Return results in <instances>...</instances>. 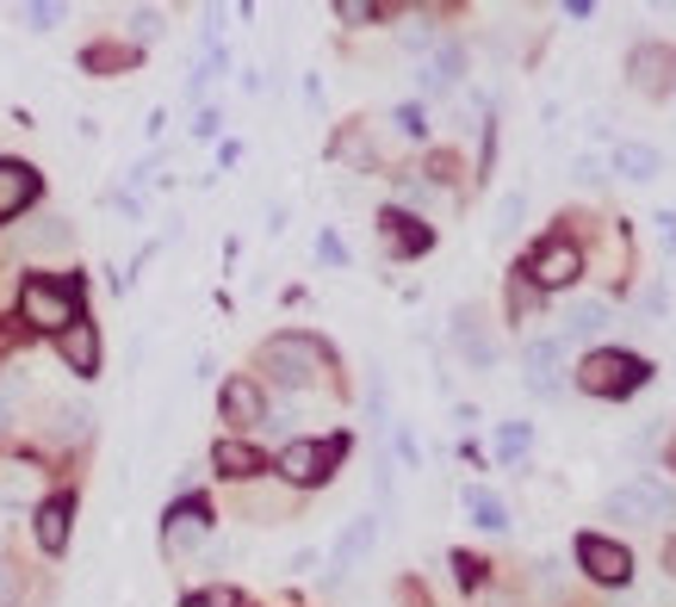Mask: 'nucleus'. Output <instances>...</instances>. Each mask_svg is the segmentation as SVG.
<instances>
[{"label": "nucleus", "instance_id": "1", "mask_svg": "<svg viewBox=\"0 0 676 607\" xmlns=\"http://www.w3.org/2000/svg\"><path fill=\"white\" fill-rule=\"evenodd\" d=\"M19 316H25L32 328L63 335V328L81 316V280H44V273H32L25 292H19Z\"/></svg>", "mask_w": 676, "mask_h": 607}, {"label": "nucleus", "instance_id": "35", "mask_svg": "<svg viewBox=\"0 0 676 607\" xmlns=\"http://www.w3.org/2000/svg\"><path fill=\"white\" fill-rule=\"evenodd\" d=\"M25 19H32L38 32H50V25H56V19H63V13H56V7H32V13H25Z\"/></svg>", "mask_w": 676, "mask_h": 607}, {"label": "nucleus", "instance_id": "36", "mask_svg": "<svg viewBox=\"0 0 676 607\" xmlns=\"http://www.w3.org/2000/svg\"><path fill=\"white\" fill-rule=\"evenodd\" d=\"M664 564H670V571H676V540H670V545H664Z\"/></svg>", "mask_w": 676, "mask_h": 607}, {"label": "nucleus", "instance_id": "31", "mask_svg": "<svg viewBox=\"0 0 676 607\" xmlns=\"http://www.w3.org/2000/svg\"><path fill=\"white\" fill-rule=\"evenodd\" d=\"M335 13H342L347 25H361V19H378V7H366V0H342V7H335Z\"/></svg>", "mask_w": 676, "mask_h": 607}, {"label": "nucleus", "instance_id": "11", "mask_svg": "<svg viewBox=\"0 0 676 607\" xmlns=\"http://www.w3.org/2000/svg\"><path fill=\"white\" fill-rule=\"evenodd\" d=\"M38 199V168L32 161H0V218H19Z\"/></svg>", "mask_w": 676, "mask_h": 607}, {"label": "nucleus", "instance_id": "29", "mask_svg": "<svg viewBox=\"0 0 676 607\" xmlns=\"http://www.w3.org/2000/svg\"><path fill=\"white\" fill-rule=\"evenodd\" d=\"M397 130H404V137H423V130H428L423 106H397Z\"/></svg>", "mask_w": 676, "mask_h": 607}, {"label": "nucleus", "instance_id": "32", "mask_svg": "<svg viewBox=\"0 0 676 607\" xmlns=\"http://www.w3.org/2000/svg\"><path fill=\"white\" fill-rule=\"evenodd\" d=\"M118 63H125V50H106V44L87 50V69H118Z\"/></svg>", "mask_w": 676, "mask_h": 607}, {"label": "nucleus", "instance_id": "24", "mask_svg": "<svg viewBox=\"0 0 676 607\" xmlns=\"http://www.w3.org/2000/svg\"><path fill=\"white\" fill-rule=\"evenodd\" d=\"M87 421H94V416H87L81 404L56 409V421H50V440H81V435H87Z\"/></svg>", "mask_w": 676, "mask_h": 607}, {"label": "nucleus", "instance_id": "13", "mask_svg": "<svg viewBox=\"0 0 676 607\" xmlns=\"http://www.w3.org/2000/svg\"><path fill=\"white\" fill-rule=\"evenodd\" d=\"M218 404H223V421H237V428H254V421L268 416V397H261L254 378H230Z\"/></svg>", "mask_w": 676, "mask_h": 607}, {"label": "nucleus", "instance_id": "14", "mask_svg": "<svg viewBox=\"0 0 676 607\" xmlns=\"http://www.w3.org/2000/svg\"><path fill=\"white\" fill-rule=\"evenodd\" d=\"M44 496V471L25 465V459H13V465H0V502L7 509H25V502Z\"/></svg>", "mask_w": 676, "mask_h": 607}, {"label": "nucleus", "instance_id": "7", "mask_svg": "<svg viewBox=\"0 0 676 607\" xmlns=\"http://www.w3.org/2000/svg\"><path fill=\"white\" fill-rule=\"evenodd\" d=\"M528 273H534V292H559V285L578 280V249L565 236H547L534 249V261H528Z\"/></svg>", "mask_w": 676, "mask_h": 607}, {"label": "nucleus", "instance_id": "16", "mask_svg": "<svg viewBox=\"0 0 676 607\" xmlns=\"http://www.w3.org/2000/svg\"><path fill=\"white\" fill-rule=\"evenodd\" d=\"M609 323H614V311L602 304V297H578V304L565 311V342H596Z\"/></svg>", "mask_w": 676, "mask_h": 607}, {"label": "nucleus", "instance_id": "30", "mask_svg": "<svg viewBox=\"0 0 676 607\" xmlns=\"http://www.w3.org/2000/svg\"><path fill=\"white\" fill-rule=\"evenodd\" d=\"M13 601H19V571L0 558V607H13Z\"/></svg>", "mask_w": 676, "mask_h": 607}, {"label": "nucleus", "instance_id": "17", "mask_svg": "<svg viewBox=\"0 0 676 607\" xmlns=\"http://www.w3.org/2000/svg\"><path fill=\"white\" fill-rule=\"evenodd\" d=\"M69 521H75V502H69V496L38 502V545H44V552H63V545H69Z\"/></svg>", "mask_w": 676, "mask_h": 607}, {"label": "nucleus", "instance_id": "21", "mask_svg": "<svg viewBox=\"0 0 676 607\" xmlns=\"http://www.w3.org/2000/svg\"><path fill=\"white\" fill-rule=\"evenodd\" d=\"M385 242H392L397 254H423L435 236H428L416 218H404V211H385Z\"/></svg>", "mask_w": 676, "mask_h": 607}, {"label": "nucleus", "instance_id": "19", "mask_svg": "<svg viewBox=\"0 0 676 607\" xmlns=\"http://www.w3.org/2000/svg\"><path fill=\"white\" fill-rule=\"evenodd\" d=\"M614 174H627V180H658L664 156L652 149V143H614Z\"/></svg>", "mask_w": 676, "mask_h": 607}, {"label": "nucleus", "instance_id": "22", "mask_svg": "<svg viewBox=\"0 0 676 607\" xmlns=\"http://www.w3.org/2000/svg\"><path fill=\"white\" fill-rule=\"evenodd\" d=\"M466 509H472V521H478L485 533H503V527H509V509L490 496V490H466Z\"/></svg>", "mask_w": 676, "mask_h": 607}, {"label": "nucleus", "instance_id": "8", "mask_svg": "<svg viewBox=\"0 0 676 607\" xmlns=\"http://www.w3.org/2000/svg\"><path fill=\"white\" fill-rule=\"evenodd\" d=\"M559 366H565V347H559V342H547V335L521 347V373H528V390H534V397H559V390H565Z\"/></svg>", "mask_w": 676, "mask_h": 607}, {"label": "nucleus", "instance_id": "5", "mask_svg": "<svg viewBox=\"0 0 676 607\" xmlns=\"http://www.w3.org/2000/svg\"><path fill=\"white\" fill-rule=\"evenodd\" d=\"M342 452H347L342 435L335 440H292V447L280 452V478L285 483H323L335 465H342Z\"/></svg>", "mask_w": 676, "mask_h": 607}, {"label": "nucleus", "instance_id": "6", "mask_svg": "<svg viewBox=\"0 0 676 607\" xmlns=\"http://www.w3.org/2000/svg\"><path fill=\"white\" fill-rule=\"evenodd\" d=\"M578 564H583V576H596V583H609V589H627L633 583V552L602 540V533H583L578 540Z\"/></svg>", "mask_w": 676, "mask_h": 607}, {"label": "nucleus", "instance_id": "27", "mask_svg": "<svg viewBox=\"0 0 676 607\" xmlns=\"http://www.w3.org/2000/svg\"><path fill=\"white\" fill-rule=\"evenodd\" d=\"M521 211H528V199L521 192H509L503 205H497V236H516V223H521Z\"/></svg>", "mask_w": 676, "mask_h": 607}, {"label": "nucleus", "instance_id": "18", "mask_svg": "<svg viewBox=\"0 0 676 607\" xmlns=\"http://www.w3.org/2000/svg\"><path fill=\"white\" fill-rule=\"evenodd\" d=\"M205 533H211V509H205V502H180V509H168V552L205 540Z\"/></svg>", "mask_w": 676, "mask_h": 607}, {"label": "nucleus", "instance_id": "2", "mask_svg": "<svg viewBox=\"0 0 676 607\" xmlns=\"http://www.w3.org/2000/svg\"><path fill=\"white\" fill-rule=\"evenodd\" d=\"M261 366L273 373V385H285V390H304L311 378H323L330 373V354L311 342V335H273L268 347H261Z\"/></svg>", "mask_w": 676, "mask_h": 607}, {"label": "nucleus", "instance_id": "3", "mask_svg": "<svg viewBox=\"0 0 676 607\" xmlns=\"http://www.w3.org/2000/svg\"><path fill=\"white\" fill-rule=\"evenodd\" d=\"M578 385L590 390V397H627V390H639L645 385V359L639 354H590L578 366Z\"/></svg>", "mask_w": 676, "mask_h": 607}, {"label": "nucleus", "instance_id": "28", "mask_svg": "<svg viewBox=\"0 0 676 607\" xmlns=\"http://www.w3.org/2000/svg\"><path fill=\"white\" fill-rule=\"evenodd\" d=\"M534 304H540V292H534V285H509V311H516V316H528V311H534Z\"/></svg>", "mask_w": 676, "mask_h": 607}, {"label": "nucleus", "instance_id": "20", "mask_svg": "<svg viewBox=\"0 0 676 607\" xmlns=\"http://www.w3.org/2000/svg\"><path fill=\"white\" fill-rule=\"evenodd\" d=\"M211 465H218L223 478H237V483H249L254 471H261V452H254L249 440H218V447H211Z\"/></svg>", "mask_w": 676, "mask_h": 607}, {"label": "nucleus", "instance_id": "12", "mask_svg": "<svg viewBox=\"0 0 676 607\" xmlns=\"http://www.w3.org/2000/svg\"><path fill=\"white\" fill-rule=\"evenodd\" d=\"M454 347H459V359H466V366H478V373H485V366H497V342L485 335L478 311H459L454 316Z\"/></svg>", "mask_w": 676, "mask_h": 607}, {"label": "nucleus", "instance_id": "34", "mask_svg": "<svg viewBox=\"0 0 676 607\" xmlns=\"http://www.w3.org/2000/svg\"><path fill=\"white\" fill-rule=\"evenodd\" d=\"M459 564V583H466V589H478V583H485V564L478 558H454Z\"/></svg>", "mask_w": 676, "mask_h": 607}, {"label": "nucleus", "instance_id": "4", "mask_svg": "<svg viewBox=\"0 0 676 607\" xmlns=\"http://www.w3.org/2000/svg\"><path fill=\"white\" fill-rule=\"evenodd\" d=\"M670 509H676V496H670V483H658V478H633L621 490H609V502H602L609 521H664Z\"/></svg>", "mask_w": 676, "mask_h": 607}, {"label": "nucleus", "instance_id": "9", "mask_svg": "<svg viewBox=\"0 0 676 607\" xmlns=\"http://www.w3.org/2000/svg\"><path fill=\"white\" fill-rule=\"evenodd\" d=\"M56 354H63V366L75 378H94L100 373V328L87 323V316H75V323L56 335Z\"/></svg>", "mask_w": 676, "mask_h": 607}, {"label": "nucleus", "instance_id": "15", "mask_svg": "<svg viewBox=\"0 0 676 607\" xmlns=\"http://www.w3.org/2000/svg\"><path fill=\"white\" fill-rule=\"evenodd\" d=\"M459 69H466V50H459V44H440L435 56L416 69V87H423V94H447V87L459 81Z\"/></svg>", "mask_w": 676, "mask_h": 607}, {"label": "nucleus", "instance_id": "10", "mask_svg": "<svg viewBox=\"0 0 676 607\" xmlns=\"http://www.w3.org/2000/svg\"><path fill=\"white\" fill-rule=\"evenodd\" d=\"M373 540H378V521H373V514H354V521L342 527V540H335L330 583H342V576L354 571V558H366V552H373Z\"/></svg>", "mask_w": 676, "mask_h": 607}, {"label": "nucleus", "instance_id": "25", "mask_svg": "<svg viewBox=\"0 0 676 607\" xmlns=\"http://www.w3.org/2000/svg\"><path fill=\"white\" fill-rule=\"evenodd\" d=\"M69 242H75V230H69L63 218H44L32 230V249H69Z\"/></svg>", "mask_w": 676, "mask_h": 607}, {"label": "nucleus", "instance_id": "23", "mask_svg": "<svg viewBox=\"0 0 676 607\" xmlns=\"http://www.w3.org/2000/svg\"><path fill=\"white\" fill-rule=\"evenodd\" d=\"M528 447H534V428H528V421H503V428H497V459H521Z\"/></svg>", "mask_w": 676, "mask_h": 607}, {"label": "nucleus", "instance_id": "33", "mask_svg": "<svg viewBox=\"0 0 676 607\" xmlns=\"http://www.w3.org/2000/svg\"><path fill=\"white\" fill-rule=\"evenodd\" d=\"M131 32H137V38H162V13H131Z\"/></svg>", "mask_w": 676, "mask_h": 607}, {"label": "nucleus", "instance_id": "26", "mask_svg": "<svg viewBox=\"0 0 676 607\" xmlns=\"http://www.w3.org/2000/svg\"><path fill=\"white\" fill-rule=\"evenodd\" d=\"M25 390H32V385H25L19 373H7V378H0V421H7L19 404H25Z\"/></svg>", "mask_w": 676, "mask_h": 607}]
</instances>
